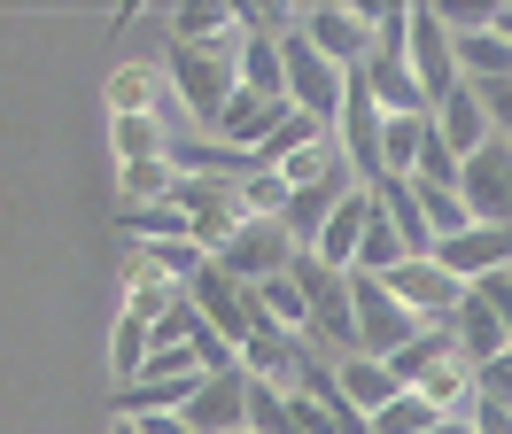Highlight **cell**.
Returning a JSON list of instances; mask_svg holds the SVG:
<instances>
[{
	"mask_svg": "<svg viewBox=\"0 0 512 434\" xmlns=\"http://www.w3.org/2000/svg\"><path fill=\"white\" fill-rule=\"evenodd\" d=\"M171 47H225V39H241V8H218V0H187L171 24H163Z\"/></svg>",
	"mask_w": 512,
	"mask_h": 434,
	"instance_id": "obj_18",
	"label": "cell"
},
{
	"mask_svg": "<svg viewBox=\"0 0 512 434\" xmlns=\"http://www.w3.org/2000/svg\"><path fill=\"white\" fill-rule=\"evenodd\" d=\"M450 349H458V341H450V326H419V334L404 341V349H388L381 365H388V380H396V388H412L419 372L435 365V357H450Z\"/></svg>",
	"mask_w": 512,
	"mask_h": 434,
	"instance_id": "obj_23",
	"label": "cell"
},
{
	"mask_svg": "<svg viewBox=\"0 0 512 434\" xmlns=\"http://www.w3.org/2000/svg\"><path fill=\"white\" fill-rule=\"evenodd\" d=\"M381 287H388L404 310H412L419 326H450V310L466 303V287H458V279H450L435 256H404V264H388Z\"/></svg>",
	"mask_w": 512,
	"mask_h": 434,
	"instance_id": "obj_9",
	"label": "cell"
},
{
	"mask_svg": "<svg viewBox=\"0 0 512 434\" xmlns=\"http://www.w3.org/2000/svg\"><path fill=\"white\" fill-rule=\"evenodd\" d=\"M412 396H427L435 411H443V419H458V411H466V396H474V365L450 349V357H435V365L412 380Z\"/></svg>",
	"mask_w": 512,
	"mask_h": 434,
	"instance_id": "obj_20",
	"label": "cell"
},
{
	"mask_svg": "<svg viewBox=\"0 0 512 434\" xmlns=\"http://www.w3.org/2000/svg\"><path fill=\"white\" fill-rule=\"evenodd\" d=\"M233 55H241V39H225V47H171L163 39V62H171V86L187 101V117L210 132L218 109L233 101Z\"/></svg>",
	"mask_w": 512,
	"mask_h": 434,
	"instance_id": "obj_2",
	"label": "cell"
},
{
	"mask_svg": "<svg viewBox=\"0 0 512 434\" xmlns=\"http://www.w3.org/2000/svg\"><path fill=\"white\" fill-rule=\"evenodd\" d=\"M171 202L187 210V233H194V248H202V256H210V248H218L241 217H249L233 179H171Z\"/></svg>",
	"mask_w": 512,
	"mask_h": 434,
	"instance_id": "obj_10",
	"label": "cell"
},
{
	"mask_svg": "<svg viewBox=\"0 0 512 434\" xmlns=\"http://www.w3.org/2000/svg\"><path fill=\"white\" fill-rule=\"evenodd\" d=\"M404 70H412V86H419V109H435V101H450V93L466 86L458 62H450V31L427 8H404Z\"/></svg>",
	"mask_w": 512,
	"mask_h": 434,
	"instance_id": "obj_7",
	"label": "cell"
},
{
	"mask_svg": "<svg viewBox=\"0 0 512 434\" xmlns=\"http://www.w3.org/2000/svg\"><path fill=\"white\" fill-rule=\"evenodd\" d=\"M171 179H179V171H171V163H117V194H125V210H140V202H171Z\"/></svg>",
	"mask_w": 512,
	"mask_h": 434,
	"instance_id": "obj_27",
	"label": "cell"
},
{
	"mask_svg": "<svg viewBox=\"0 0 512 434\" xmlns=\"http://www.w3.org/2000/svg\"><path fill=\"white\" fill-rule=\"evenodd\" d=\"M132 427L140 434H187V419H179V411H148V419H132Z\"/></svg>",
	"mask_w": 512,
	"mask_h": 434,
	"instance_id": "obj_31",
	"label": "cell"
},
{
	"mask_svg": "<svg viewBox=\"0 0 512 434\" xmlns=\"http://www.w3.org/2000/svg\"><path fill=\"white\" fill-rule=\"evenodd\" d=\"M109 434H140V427H132V419H117V427H109Z\"/></svg>",
	"mask_w": 512,
	"mask_h": 434,
	"instance_id": "obj_34",
	"label": "cell"
},
{
	"mask_svg": "<svg viewBox=\"0 0 512 434\" xmlns=\"http://www.w3.org/2000/svg\"><path fill=\"white\" fill-rule=\"evenodd\" d=\"M288 279H295V295H303V334L326 349V365H334V357H350V349H357V341H350V272L319 264L311 248H295V256H288Z\"/></svg>",
	"mask_w": 512,
	"mask_h": 434,
	"instance_id": "obj_1",
	"label": "cell"
},
{
	"mask_svg": "<svg viewBox=\"0 0 512 434\" xmlns=\"http://www.w3.org/2000/svg\"><path fill=\"white\" fill-rule=\"evenodd\" d=\"M241 388H249V372H202L194 396L179 403L187 434H241Z\"/></svg>",
	"mask_w": 512,
	"mask_h": 434,
	"instance_id": "obj_13",
	"label": "cell"
},
{
	"mask_svg": "<svg viewBox=\"0 0 512 434\" xmlns=\"http://www.w3.org/2000/svg\"><path fill=\"white\" fill-rule=\"evenodd\" d=\"M489 31H497V39L512 47V8H489Z\"/></svg>",
	"mask_w": 512,
	"mask_h": 434,
	"instance_id": "obj_32",
	"label": "cell"
},
{
	"mask_svg": "<svg viewBox=\"0 0 512 434\" xmlns=\"http://www.w3.org/2000/svg\"><path fill=\"white\" fill-rule=\"evenodd\" d=\"M427 124H435V140H443V148L458 155V163H466V155H474L481 140H489V117H481L474 86H458L450 101H435V109H427Z\"/></svg>",
	"mask_w": 512,
	"mask_h": 434,
	"instance_id": "obj_16",
	"label": "cell"
},
{
	"mask_svg": "<svg viewBox=\"0 0 512 434\" xmlns=\"http://www.w3.org/2000/svg\"><path fill=\"white\" fill-rule=\"evenodd\" d=\"M427 434H474V427H466V419H435Z\"/></svg>",
	"mask_w": 512,
	"mask_h": 434,
	"instance_id": "obj_33",
	"label": "cell"
},
{
	"mask_svg": "<svg viewBox=\"0 0 512 434\" xmlns=\"http://www.w3.org/2000/svg\"><path fill=\"white\" fill-rule=\"evenodd\" d=\"M295 31H303L334 70H357V62L373 55V8H311Z\"/></svg>",
	"mask_w": 512,
	"mask_h": 434,
	"instance_id": "obj_12",
	"label": "cell"
},
{
	"mask_svg": "<svg viewBox=\"0 0 512 434\" xmlns=\"http://www.w3.org/2000/svg\"><path fill=\"white\" fill-rule=\"evenodd\" d=\"M427 256H435L458 287H474V279H489V272H512V225H466V233L435 241Z\"/></svg>",
	"mask_w": 512,
	"mask_h": 434,
	"instance_id": "obj_11",
	"label": "cell"
},
{
	"mask_svg": "<svg viewBox=\"0 0 512 434\" xmlns=\"http://www.w3.org/2000/svg\"><path fill=\"white\" fill-rule=\"evenodd\" d=\"M288 256H295V241H288L280 217H241V225L210 248V272H225L233 287H256V279H280V272H288Z\"/></svg>",
	"mask_w": 512,
	"mask_h": 434,
	"instance_id": "obj_4",
	"label": "cell"
},
{
	"mask_svg": "<svg viewBox=\"0 0 512 434\" xmlns=\"http://www.w3.org/2000/svg\"><path fill=\"white\" fill-rule=\"evenodd\" d=\"M109 140H117V163H156L163 155V117H109Z\"/></svg>",
	"mask_w": 512,
	"mask_h": 434,
	"instance_id": "obj_25",
	"label": "cell"
},
{
	"mask_svg": "<svg viewBox=\"0 0 512 434\" xmlns=\"http://www.w3.org/2000/svg\"><path fill=\"white\" fill-rule=\"evenodd\" d=\"M350 171H326V179L319 186H295V194H288V202H280V225H288V241L295 248H311V241H319V225H326V210H334V202H342V194H350Z\"/></svg>",
	"mask_w": 512,
	"mask_h": 434,
	"instance_id": "obj_14",
	"label": "cell"
},
{
	"mask_svg": "<svg viewBox=\"0 0 512 434\" xmlns=\"http://www.w3.org/2000/svg\"><path fill=\"white\" fill-rule=\"evenodd\" d=\"M272 47H280V93H288V109H303L311 124H334V109H342V70H334L295 24L280 31Z\"/></svg>",
	"mask_w": 512,
	"mask_h": 434,
	"instance_id": "obj_3",
	"label": "cell"
},
{
	"mask_svg": "<svg viewBox=\"0 0 512 434\" xmlns=\"http://www.w3.org/2000/svg\"><path fill=\"white\" fill-rule=\"evenodd\" d=\"M474 295L489 303V318H497V334H505V349H512V272H489V279H474Z\"/></svg>",
	"mask_w": 512,
	"mask_h": 434,
	"instance_id": "obj_29",
	"label": "cell"
},
{
	"mask_svg": "<svg viewBox=\"0 0 512 434\" xmlns=\"http://www.w3.org/2000/svg\"><path fill=\"white\" fill-rule=\"evenodd\" d=\"M450 62H458V78H466V86L512 78V47L497 39V31H466V39H450Z\"/></svg>",
	"mask_w": 512,
	"mask_h": 434,
	"instance_id": "obj_21",
	"label": "cell"
},
{
	"mask_svg": "<svg viewBox=\"0 0 512 434\" xmlns=\"http://www.w3.org/2000/svg\"><path fill=\"white\" fill-rule=\"evenodd\" d=\"M311 140H326V124H311L303 109H280V117H272V132L256 140V171H280V163H288V155H303Z\"/></svg>",
	"mask_w": 512,
	"mask_h": 434,
	"instance_id": "obj_22",
	"label": "cell"
},
{
	"mask_svg": "<svg viewBox=\"0 0 512 434\" xmlns=\"http://www.w3.org/2000/svg\"><path fill=\"white\" fill-rule=\"evenodd\" d=\"M474 396H505L512 403V349L489 357V365H474Z\"/></svg>",
	"mask_w": 512,
	"mask_h": 434,
	"instance_id": "obj_30",
	"label": "cell"
},
{
	"mask_svg": "<svg viewBox=\"0 0 512 434\" xmlns=\"http://www.w3.org/2000/svg\"><path fill=\"white\" fill-rule=\"evenodd\" d=\"M435 419H443V411H435L427 396H412V388H404V396H388L381 411L365 419V427H373V434H427Z\"/></svg>",
	"mask_w": 512,
	"mask_h": 434,
	"instance_id": "obj_28",
	"label": "cell"
},
{
	"mask_svg": "<svg viewBox=\"0 0 512 434\" xmlns=\"http://www.w3.org/2000/svg\"><path fill=\"white\" fill-rule=\"evenodd\" d=\"M187 303H194V318H202V326H210V334H218L225 349H233V357H241V341H249L256 326H264L256 295H249V287H233L225 272H210V264H202V272L187 279Z\"/></svg>",
	"mask_w": 512,
	"mask_h": 434,
	"instance_id": "obj_8",
	"label": "cell"
},
{
	"mask_svg": "<svg viewBox=\"0 0 512 434\" xmlns=\"http://www.w3.org/2000/svg\"><path fill=\"white\" fill-rule=\"evenodd\" d=\"M365 217H373V194L365 186H350L334 210H326V225H319V241H311V256L319 264H334V272H350V256H357V233H365Z\"/></svg>",
	"mask_w": 512,
	"mask_h": 434,
	"instance_id": "obj_15",
	"label": "cell"
},
{
	"mask_svg": "<svg viewBox=\"0 0 512 434\" xmlns=\"http://www.w3.org/2000/svg\"><path fill=\"white\" fill-rule=\"evenodd\" d=\"M109 117H156V70L148 62H125L109 78Z\"/></svg>",
	"mask_w": 512,
	"mask_h": 434,
	"instance_id": "obj_24",
	"label": "cell"
},
{
	"mask_svg": "<svg viewBox=\"0 0 512 434\" xmlns=\"http://www.w3.org/2000/svg\"><path fill=\"white\" fill-rule=\"evenodd\" d=\"M458 202H466V225H512V140L489 132L458 163Z\"/></svg>",
	"mask_w": 512,
	"mask_h": 434,
	"instance_id": "obj_6",
	"label": "cell"
},
{
	"mask_svg": "<svg viewBox=\"0 0 512 434\" xmlns=\"http://www.w3.org/2000/svg\"><path fill=\"white\" fill-rule=\"evenodd\" d=\"M388 264H404V241H396V225H388L381 210L365 217V233H357V256H350V272H373L381 279Z\"/></svg>",
	"mask_w": 512,
	"mask_h": 434,
	"instance_id": "obj_26",
	"label": "cell"
},
{
	"mask_svg": "<svg viewBox=\"0 0 512 434\" xmlns=\"http://www.w3.org/2000/svg\"><path fill=\"white\" fill-rule=\"evenodd\" d=\"M412 334H419L412 310L396 303L373 272H350V341H357V357H388V349H404Z\"/></svg>",
	"mask_w": 512,
	"mask_h": 434,
	"instance_id": "obj_5",
	"label": "cell"
},
{
	"mask_svg": "<svg viewBox=\"0 0 512 434\" xmlns=\"http://www.w3.org/2000/svg\"><path fill=\"white\" fill-rule=\"evenodd\" d=\"M450 341H458V357H466V365L505 357V334H497V318H489V303H481L474 287H466V303L450 310Z\"/></svg>",
	"mask_w": 512,
	"mask_h": 434,
	"instance_id": "obj_19",
	"label": "cell"
},
{
	"mask_svg": "<svg viewBox=\"0 0 512 434\" xmlns=\"http://www.w3.org/2000/svg\"><path fill=\"white\" fill-rule=\"evenodd\" d=\"M334 388H342V403H350L357 419H373V411H381L388 396H404V388H396V380H388V365L381 357H334Z\"/></svg>",
	"mask_w": 512,
	"mask_h": 434,
	"instance_id": "obj_17",
	"label": "cell"
}]
</instances>
